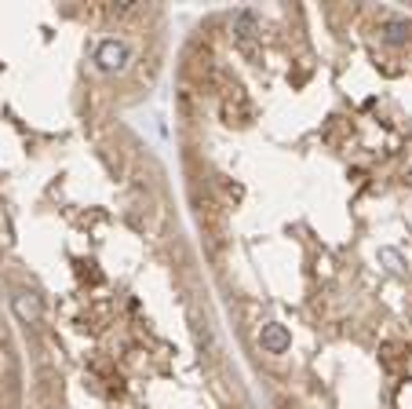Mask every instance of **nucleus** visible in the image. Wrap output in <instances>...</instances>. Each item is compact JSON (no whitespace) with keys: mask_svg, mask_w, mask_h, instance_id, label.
<instances>
[{"mask_svg":"<svg viewBox=\"0 0 412 409\" xmlns=\"http://www.w3.org/2000/svg\"><path fill=\"white\" fill-rule=\"evenodd\" d=\"M233 33H238L241 41H252L255 33H259V15L249 8V11H241L238 19H233Z\"/></svg>","mask_w":412,"mask_h":409,"instance_id":"20e7f679","label":"nucleus"},{"mask_svg":"<svg viewBox=\"0 0 412 409\" xmlns=\"http://www.w3.org/2000/svg\"><path fill=\"white\" fill-rule=\"evenodd\" d=\"M412 37V26L405 19H387V26H383V41L387 44H405Z\"/></svg>","mask_w":412,"mask_h":409,"instance_id":"39448f33","label":"nucleus"},{"mask_svg":"<svg viewBox=\"0 0 412 409\" xmlns=\"http://www.w3.org/2000/svg\"><path fill=\"white\" fill-rule=\"evenodd\" d=\"M95 63L102 69H121L128 63V48H124L121 41H102L99 48H95Z\"/></svg>","mask_w":412,"mask_h":409,"instance_id":"7ed1b4c3","label":"nucleus"},{"mask_svg":"<svg viewBox=\"0 0 412 409\" xmlns=\"http://www.w3.org/2000/svg\"><path fill=\"white\" fill-rule=\"evenodd\" d=\"M11 307H15L19 322H26V325H37V322H41V314H44L41 296H37V292H30V289H19L15 296H11Z\"/></svg>","mask_w":412,"mask_h":409,"instance_id":"f257e3e1","label":"nucleus"},{"mask_svg":"<svg viewBox=\"0 0 412 409\" xmlns=\"http://www.w3.org/2000/svg\"><path fill=\"white\" fill-rule=\"evenodd\" d=\"M259 347H263L266 355H285V351L292 347V333L281 322H270V325L259 329Z\"/></svg>","mask_w":412,"mask_h":409,"instance_id":"f03ea898","label":"nucleus"},{"mask_svg":"<svg viewBox=\"0 0 412 409\" xmlns=\"http://www.w3.org/2000/svg\"><path fill=\"white\" fill-rule=\"evenodd\" d=\"M380 260L391 267V274H405V260H402L394 249H380Z\"/></svg>","mask_w":412,"mask_h":409,"instance_id":"423d86ee","label":"nucleus"}]
</instances>
